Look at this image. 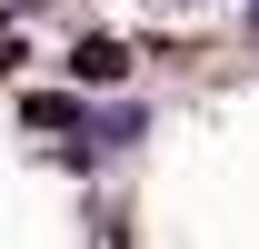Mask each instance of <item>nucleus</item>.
Segmentation results:
<instances>
[{
  "label": "nucleus",
  "mask_w": 259,
  "mask_h": 249,
  "mask_svg": "<svg viewBox=\"0 0 259 249\" xmlns=\"http://www.w3.org/2000/svg\"><path fill=\"white\" fill-rule=\"evenodd\" d=\"M70 70H80V80H120L130 50H120V40H80V60H70Z\"/></svg>",
  "instance_id": "nucleus-1"
}]
</instances>
